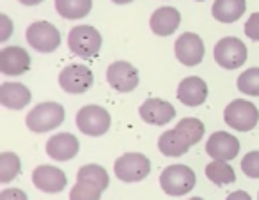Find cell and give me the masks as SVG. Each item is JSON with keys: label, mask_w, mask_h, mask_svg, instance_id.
I'll use <instances>...</instances> for the list:
<instances>
[{"label": "cell", "mask_w": 259, "mask_h": 200, "mask_svg": "<svg viewBox=\"0 0 259 200\" xmlns=\"http://www.w3.org/2000/svg\"><path fill=\"white\" fill-rule=\"evenodd\" d=\"M204 136V124L195 117L181 119L178 126L165 131L158 140V149L165 156H181Z\"/></svg>", "instance_id": "cell-1"}, {"label": "cell", "mask_w": 259, "mask_h": 200, "mask_svg": "<svg viewBox=\"0 0 259 200\" xmlns=\"http://www.w3.org/2000/svg\"><path fill=\"white\" fill-rule=\"evenodd\" d=\"M108 188V174L100 165H83L76 175V184L69 193L71 200H98Z\"/></svg>", "instance_id": "cell-2"}, {"label": "cell", "mask_w": 259, "mask_h": 200, "mask_svg": "<svg viewBox=\"0 0 259 200\" xmlns=\"http://www.w3.org/2000/svg\"><path fill=\"white\" fill-rule=\"evenodd\" d=\"M25 122L30 131L34 133L52 131L64 122V108H62V105L54 103V101L39 103L29 112Z\"/></svg>", "instance_id": "cell-3"}, {"label": "cell", "mask_w": 259, "mask_h": 200, "mask_svg": "<svg viewBox=\"0 0 259 200\" xmlns=\"http://www.w3.org/2000/svg\"><path fill=\"white\" fill-rule=\"evenodd\" d=\"M160 186L169 196H183L195 186V174L187 165H170L160 175Z\"/></svg>", "instance_id": "cell-4"}, {"label": "cell", "mask_w": 259, "mask_h": 200, "mask_svg": "<svg viewBox=\"0 0 259 200\" xmlns=\"http://www.w3.org/2000/svg\"><path fill=\"white\" fill-rule=\"evenodd\" d=\"M224 121L236 131H250L259 122V110L247 99H234L224 110Z\"/></svg>", "instance_id": "cell-5"}, {"label": "cell", "mask_w": 259, "mask_h": 200, "mask_svg": "<svg viewBox=\"0 0 259 200\" xmlns=\"http://www.w3.org/2000/svg\"><path fill=\"white\" fill-rule=\"evenodd\" d=\"M115 177L122 182H139L151 172V161L141 153H128L117 158L114 163Z\"/></svg>", "instance_id": "cell-6"}, {"label": "cell", "mask_w": 259, "mask_h": 200, "mask_svg": "<svg viewBox=\"0 0 259 200\" xmlns=\"http://www.w3.org/2000/svg\"><path fill=\"white\" fill-rule=\"evenodd\" d=\"M68 46L71 54L82 59H91L98 55L101 48V36L94 27L78 25L73 27L68 34Z\"/></svg>", "instance_id": "cell-7"}, {"label": "cell", "mask_w": 259, "mask_h": 200, "mask_svg": "<svg viewBox=\"0 0 259 200\" xmlns=\"http://www.w3.org/2000/svg\"><path fill=\"white\" fill-rule=\"evenodd\" d=\"M76 128L87 136H101L110 129V115L98 105H87L76 114Z\"/></svg>", "instance_id": "cell-8"}, {"label": "cell", "mask_w": 259, "mask_h": 200, "mask_svg": "<svg viewBox=\"0 0 259 200\" xmlns=\"http://www.w3.org/2000/svg\"><path fill=\"white\" fill-rule=\"evenodd\" d=\"M27 43L41 54H52L61 46V32L48 22H34L25 32Z\"/></svg>", "instance_id": "cell-9"}, {"label": "cell", "mask_w": 259, "mask_h": 200, "mask_svg": "<svg viewBox=\"0 0 259 200\" xmlns=\"http://www.w3.org/2000/svg\"><path fill=\"white\" fill-rule=\"evenodd\" d=\"M215 61L224 69H238L247 61V46L238 37H224L215 46Z\"/></svg>", "instance_id": "cell-10"}, {"label": "cell", "mask_w": 259, "mask_h": 200, "mask_svg": "<svg viewBox=\"0 0 259 200\" xmlns=\"http://www.w3.org/2000/svg\"><path fill=\"white\" fill-rule=\"evenodd\" d=\"M93 82V71L83 64H71L62 69L59 75V85L68 94H83L89 90Z\"/></svg>", "instance_id": "cell-11"}, {"label": "cell", "mask_w": 259, "mask_h": 200, "mask_svg": "<svg viewBox=\"0 0 259 200\" xmlns=\"http://www.w3.org/2000/svg\"><path fill=\"white\" fill-rule=\"evenodd\" d=\"M174 54L183 66L194 68V66L201 64L204 59V43L197 34L185 32L178 37L176 44H174Z\"/></svg>", "instance_id": "cell-12"}, {"label": "cell", "mask_w": 259, "mask_h": 200, "mask_svg": "<svg viewBox=\"0 0 259 200\" xmlns=\"http://www.w3.org/2000/svg\"><path fill=\"white\" fill-rule=\"evenodd\" d=\"M107 80L117 92H132L139 85V71L126 61H117L108 66Z\"/></svg>", "instance_id": "cell-13"}, {"label": "cell", "mask_w": 259, "mask_h": 200, "mask_svg": "<svg viewBox=\"0 0 259 200\" xmlns=\"http://www.w3.org/2000/svg\"><path fill=\"white\" fill-rule=\"evenodd\" d=\"M32 182L43 193H61L66 188V174L52 165H39L32 174Z\"/></svg>", "instance_id": "cell-14"}, {"label": "cell", "mask_w": 259, "mask_h": 200, "mask_svg": "<svg viewBox=\"0 0 259 200\" xmlns=\"http://www.w3.org/2000/svg\"><path fill=\"white\" fill-rule=\"evenodd\" d=\"M139 114H141L142 121L148 122V124L153 126H165L169 124L170 121L176 115V110L174 107L169 103V101L163 99H156V97H149L139 108Z\"/></svg>", "instance_id": "cell-15"}, {"label": "cell", "mask_w": 259, "mask_h": 200, "mask_svg": "<svg viewBox=\"0 0 259 200\" xmlns=\"http://www.w3.org/2000/svg\"><path fill=\"white\" fill-rule=\"evenodd\" d=\"M206 153L213 160H234L238 156V153H240V142H238L236 136L229 135V133L217 131L209 136L208 143H206Z\"/></svg>", "instance_id": "cell-16"}, {"label": "cell", "mask_w": 259, "mask_h": 200, "mask_svg": "<svg viewBox=\"0 0 259 200\" xmlns=\"http://www.w3.org/2000/svg\"><path fill=\"white\" fill-rule=\"evenodd\" d=\"M30 68V55L20 46H8L0 52V71L6 76L23 75Z\"/></svg>", "instance_id": "cell-17"}, {"label": "cell", "mask_w": 259, "mask_h": 200, "mask_svg": "<svg viewBox=\"0 0 259 200\" xmlns=\"http://www.w3.org/2000/svg\"><path fill=\"white\" fill-rule=\"evenodd\" d=\"M80 142L71 133H59L47 142V154L55 161H68L78 154Z\"/></svg>", "instance_id": "cell-18"}, {"label": "cell", "mask_w": 259, "mask_h": 200, "mask_svg": "<svg viewBox=\"0 0 259 200\" xmlns=\"http://www.w3.org/2000/svg\"><path fill=\"white\" fill-rule=\"evenodd\" d=\"M208 97V85L199 76H188L178 85V99L187 107H199Z\"/></svg>", "instance_id": "cell-19"}, {"label": "cell", "mask_w": 259, "mask_h": 200, "mask_svg": "<svg viewBox=\"0 0 259 200\" xmlns=\"http://www.w3.org/2000/svg\"><path fill=\"white\" fill-rule=\"evenodd\" d=\"M32 99V94L23 83L6 82L0 85V103L9 110H22Z\"/></svg>", "instance_id": "cell-20"}, {"label": "cell", "mask_w": 259, "mask_h": 200, "mask_svg": "<svg viewBox=\"0 0 259 200\" xmlns=\"http://www.w3.org/2000/svg\"><path fill=\"white\" fill-rule=\"evenodd\" d=\"M180 22H181V16H180V13H178V9L160 8L151 15L149 27H151V30L156 36L167 37L176 32V29L180 27Z\"/></svg>", "instance_id": "cell-21"}, {"label": "cell", "mask_w": 259, "mask_h": 200, "mask_svg": "<svg viewBox=\"0 0 259 200\" xmlns=\"http://www.w3.org/2000/svg\"><path fill=\"white\" fill-rule=\"evenodd\" d=\"M247 9L245 0H215L211 8L213 18L220 23H234L241 18Z\"/></svg>", "instance_id": "cell-22"}, {"label": "cell", "mask_w": 259, "mask_h": 200, "mask_svg": "<svg viewBox=\"0 0 259 200\" xmlns=\"http://www.w3.org/2000/svg\"><path fill=\"white\" fill-rule=\"evenodd\" d=\"M93 8V0H55V9L66 20H80Z\"/></svg>", "instance_id": "cell-23"}, {"label": "cell", "mask_w": 259, "mask_h": 200, "mask_svg": "<svg viewBox=\"0 0 259 200\" xmlns=\"http://www.w3.org/2000/svg\"><path fill=\"white\" fill-rule=\"evenodd\" d=\"M206 177L217 186H226L233 184L236 181V174H234L233 167L227 165L224 160H215L206 167Z\"/></svg>", "instance_id": "cell-24"}, {"label": "cell", "mask_w": 259, "mask_h": 200, "mask_svg": "<svg viewBox=\"0 0 259 200\" xmlns=\"http://www.w3.org/2000/svg\"><path fill=\"white\" fill-rule=\"evenodd\" d=\"M20 170H22V161L16 154H0V182H11L20 174Z\"/></svg>", "instance_id": "cell-25"}, {"label": "cell", "mask_w": 259, "mask_h": 200, "mask_svg": "<svg viewBox=\"0 0 259 200\" xmlns=\"http://www.w3.org/2000/svg\"><path fill=\"white\" fill-rule=\"evenodd\" d=\"M238 89L247 96H259V68L243 71L238 78Z\"/></svg>", "instance_id": "cell-26"}, {"label": "cell", "mask_w": 259, "mask_h": 200, "mask_svg": "<svg viewBox=\"0 0 259 200\" xmlns=\"http://www.w3.org/2000/svg\"><path fill=\"white\" fill-rule=\"evenodd\" d=\"M241 170L247 177L259 179V151H250L241 160Z\"/></svg>", "instance_id": "cell-27"}, {"label": "cell", "mask_w": 259, "mask_h": 200, "mask_svg": "<svg viewBox=\"0 0 259 200\" xmlns=\"http://www.w3.org/2000/svg\"><path fill=\"white\" fill-rule=\"evenodd\" d=\"M245 36L252 41H259V13H254L245 23Z\"/></svg>", "instance_id": "cell-28"}, {"label": "cell", "mask_w": 259, "mask_h": 200, "mask_svg": "<svg viewBox=\"0 0 259 200\" xmlns=\"http://www.w3.org/2000/svg\"><path fill=\"white\" fill-rule=\"evenodd\" d=\"M0 198H27V196L20 189H6V191L0 193Z\"/></svg>", "instance_id": "cell-29"}, {"label": "cell", "mask_w": 259, "mask_h": 200, "mask_svg": "<svg viewBox=\"0 0 259 200\" xmlns=\"http://www.w3.org/2000/svg\"><path fill=\"white\" fill-rule=\"evenodd\" d=\"M233 198H245V200H248L250 196H248L247 193H243V191H236V193H233V195L229 196V200H233Z\"/></svg>", "instance_id": "cell-30"}, {"label": "cell", "mask_w": 259, "mask_h": 200, "mask_svg": "<svg viewBox=\"0 0 259 200\" xmlns=\"http://www.w3.org/2000/svg\"><path fill=\"white\" fill-rule=\"evenodd\" d=\"M18 2H22L23 6H37V4H41L43 0H18Z\"/></svg>", "instance_id": "cell-31"}, {"label": "cell", "mask_w": 259, "mask_h": 200, "mask_svg": "<svg viewBox=\"0 0 259 200\" xmlns=\"http://www.w3.org/2000/svg\"><path fill=\"white\" fill-rule=\"evenodd\" d=\"M112 2H115V4H130L132 0H112Z\"/></svg>", "instance_id": "cell-32"}, {"label": "cell", "mask_w": 259, "mask_h": 200, "mask_svg": "<svg viewBox=\"0 0 259 200\" xmlns=\"http://www.w3.org/2000/svg\"><path fill=\"white\" fill-rule=\"evenodd\" d=\"M199 2H202V0H199Z\"/></svg>", "instance_id": "cell-33"}, {"label": "cell", "mask_w": 259, "mask_h": 200, "mask_svg": "<svg viewBox=\"0 0 259 200\" xmlns=\"http://www.w3.org/2000/svg\"><path fill=\"white\" fill-rule=\"evenodd\" d=\"M257 198H259V196H257Z\"/></svg>", "instance_id": "cell-34"}]
</instances>
